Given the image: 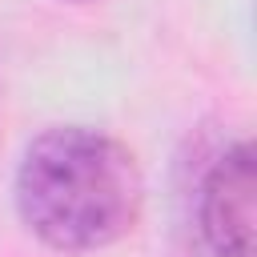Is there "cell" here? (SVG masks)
I'll return each mask as SVG.
<instances>
[{"label":"cell","mask_w":257,"mask_h":257,"mask_svg":"<svg viewBox=\"0 0 257 257\" xmlns=\"http://www.w3.org/2000/svg\"><path fill=\"white\" fill-rule=\"evenodd\" d=\"M12 197L24 229L48 249L96 253L137 229L145 177L124 141L84 124H56L24 149Z\"/></svg>","instance_id":"6da1fadb"},{"label":"cell","mask_w":257,"mask_h":257,"mask_svg":"<svg viewBox=\"0 0 257 257\" xmlns=\"http://www.w3.org/2000/svg\"><path fill=\"white\" fill-rule=\"evenodd\" d=\"M68 4H88V0H68Z\"/></svg>","instance_id":"3957f363"},{"label":"cell","mask_w":257,"mask_h":257,"mask_svg":"<svg viewBox=\"0 0 257 257\" xmlns=\"http://www.w3.org/2000/svg\"><path fill=\"white\" fill-rule=\"evenodd\" d=\"M253 193H257L253 145L237 141L209 161L193 197L197 237L209 257H253V217H257Z\"/></svg>","instance_id":"7a4b0ae2"}]
</instances>
